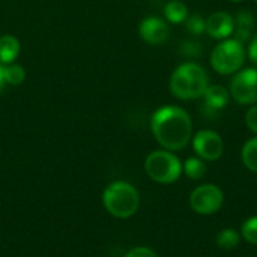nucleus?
Instances as JSON below:
<instances>
[{
	"instance_id": "f257e3e1",
	"label": "nucleus",
	"mask_w": 257,
	"mask_h": 257,
	"mask_svg": "<svg viewBox=\"0 0 257 257\" xmlns=\"http://www.w3.org/2000/svg\"><path fill=\"white\" fill-rule=\"evenodd\" d=\"M151 130L166 151H182L193 137V120L182 107L163 105L152 114Z\"/></svg>"
},
{
	"instance_id": "f03ea898",
	"label": "nucleus",
	"mask_w": 257,
	"mask_h": 257,
	"mask_svg": "<svg viewBox=\"0 0 257 257\" xmlns=\"http://www.w3.org/2000/svg\"><path fill=\"white\" fill-rule=\"evenodd\" d=\"M170 92L182 101H193L202 98L209 78L206 71L196 62H185L179 65L170 77Z\"/></svg>"
},
{
	"instance_id": "7ed1b4c3",
	"label": "nucleus",
	"mask_w": 257,
	"mask_h": 257,
	"mask_svg": "<svg viewBox=\"0 0 257 257\" xmlns=\"http://www.w3.org/2000/svg\"><path fill=\"white\" fill-rule=\"evenodd\" d=\"M102 202L111 215L117 218H128L137 212L140 196L131 184L125 181H116L105 188Z\"/></svg>"
},
{
	"instance_id": "20e7f679",
	"label": "nucleus",
	"mask_w": 257,
	"mask_h": 257,
	"mask_svg": "<svg viewBox=\"0 0 257 257\" xmlns=\"http://www.w3.org/2000/svg\"><path fill=\"white\" fill-rule=\"evenodd\" d=\"M247 50L242 42L235 38L223 39L211 53V66L220 75H232L242 69Z\"/></svg>"
},
{
	"instance_id": "39448f33",
	"label": "nucleus",
	"mask_w": 257,
	"mask_h": 257,
	"mask_svg": "<svg viewBox=\"0 0 257 257\" xmlns=\"http://www.w3.org/2000/svg\"><path fill=\"white\" fill-rule=\"evenodd\" d=\"M145 169L149 178L158 184H173L182 175V163L170 151H155L148 155Z\"/></svg>"
},
{
	"instance_id": "423d86ee",
	"label": "nucleus",
	"mask_w": 257,
	"mask_h": 257,
	"mask_svg": "<svg viewBox=\"0 0 257 257\" xmlns=\"http://www.w3.org/2000/svg\"><path fill=\"white\" fill-rule=\"evenodd\" d=\"M229 92L238 104H257V68H242L235 72L230 80Z\"/></svg>"
},
{
	"instance_id": "0eeeda50",
	"label": "nucleus",
	"mask_w": 257,
	"mask_h": 257,
	"mask_svg": "<svg viewBox=\"0 0 257 257\" xmlns=\"http://www.w3.org/2000/svg\"><path fill=\"white\" fill-rule=\"evenodd\" d=\"M224 196L223 191L214 184H203L197 187L190 196V206L194 212L211 215L220 211Z\"/></svg>"
},
{
	"instance_id": "6e6552de",
	"label": "nucleus",
	"mask_w": 257,
	"mask_h": 257,
	"mask_svg": "<svg viewBox=\"0 0 257 257\" xmlns=\"http://www.w3.org/2000/svg\"><path fill=\"white\" fill-rule=\"evenodd\" d=\"M193 149L203 161H217L224 152V143L218 133L212 130H200L193 137Z\"/></svg>"
},
{
	"instance_id": "1a4fd4ad",
	"label": "nucleus",
	"mask_w": 257,
	"mask_h": 257,
	"mask_svg": "<svg viewBox=\"0 0 257 257\" xmlns=\"http://www.w3.org/2000/svg\"><path fill=\"white\" fill-rule=\"evenodd\" d=\"M233 15H230L229 12L217 11L211 14L205 21V32L215 39H227L233 35Z\"/></svg>"
},
{
	"instance_id": "9d476101",
	"label": "nucleus",
	"mask_w": 257,
	"mask_h": 257,
	"mask_svg": "<svg viewBox=\"0 0 257 257\" xmlns=\"http://www.w3.org/2000/svg\"><path fill=\"white\" fill-rule=\"evenodd\" d=\"M142 39L151 45H160L169 38V26L158 17H148L139 26Z\"/></svg>"
},
{
	"instance_id": "9b49d317",
	"label": "nucleus",
	"mask_w": 257,
	"mask_h": 257,
	"mask_svg": "<svg viewBox=\"0 0 257 257\" xmlns=\"http://www.w3.org/2000/svg\"><path fill=\"white\" fill-rule=\"evenodd\" d=\"M205 99V107L214 111L224 108L230 99V92L221 84H209L202 96Z\"/></svg>"
},
{
	"instance_id": "f8f14e48",
	"label": "nucleus",
	"mask_w": 257,
	"mask_h": 257,
	"mask_svg": "<svg viewBox=\"0 0 257 257\" xmlns=\"http://www.w3.org/2000/svg\"><path fill=\"white\" fill-rule=\"evenodd\" d=\"M233 23H235V29H233V35L235 39H238L239 42H247L251 39V36L254 35V15L251 14V11H239L235 17H233Z\"/></svg>"
},
{
	"instance_id": "ddd939ff",
	"label": "nucleus",
	"mask_w": 257,
	"mask_h": 257,
	"mask_svg": "<svg viewBox=\"0 0 257 257\" xmlns=\"http://www.w3.org/2000/svg\"><path fill=\"white\" fill-rule=\"evenodd\" d=\"M20 54V41L12 35L0 36V63L9 65Z\"/></svg>"
},
{
	"instance_id": "4468645a",
	"label": "nucleus",
	"mask_w": 257,
	"mask_h": 257,
	"mask_svg": "<svg viewBox=\"0 0 257 257\" xmlns=\"http://www.w3.org/2000/svg\"><path fill=\"white\" fill-rule=\"evenodd\" d=\"M164 17L172 24H181L188 17V8L181 0H170L164 6Z\"/></svg>"
},
{
	"instance_id": "2eb2a0df",
	"label": "nucleus",
	"mask_w": 257,
	"mask_h": 257,
	"mask_svg": "<svg viewBox=\"0 0 257 257\" xmlns=\"http://www.w3.org/2000/svg\"><path fill=\"white\" fill-rule=\"evenodd\" d=\"M241 160L250 172L257 173V136L244 143L241 151Z\"/></svg>"
},
{
	"instance_id": "dca6fc26",
	"label": "nucleus",
	"mask_w": 257,
	"mask_h": 257,
	"mask_svg": "<svg viewBox=\"0 0 257 257\" xmlns=\"http://www.w3.org/2000/svg\"><path fill=\"white\" fill-rule=\"evenodd\" d=\"M182 172L194 181L202 179L206 175V163L199 158V157H190L184 164H182Z\"/></svg>"
},
{
	"instance_id": "f3484780",
	"label": "nucleus",
	"mask_w": 257,
	"mask_h": 257,
	"mask_svg": "<svg viewBox=\"0 0 257 257\" xmlns=\"http://www.w3.org/2000/svg\"><path fill=\"white\" fill-rule=\"evenodd\" d=\"M239 241H241V236L233 229H224L217 235V245L226 251L235 250L239 245Z\"/></svg>"
},
{
	"instance_id": "a211bd4d",
	"label": "nucleus",
	"mask_w": 257,
	"mask_h": 257,
	"mask_svg": "<svg viewBox=\"0 0 257 257\" xmlns=\"http://www.w3.org/2000/svg\"><path fill=\"white\" fill-rule=\"evenodd\" d=\"M3 74H5V81L8 84H21L26 78V69L18 65V63H9V65H5L3 68Z\"/></svg>"
},
{
	"instance_id": "6ab92c4d",
	"label": "nucleus",
	"mask_w": 257,
	"mask_h": 257,
	"mask_svg": "<svg viewBox=\"0 0 257 257\" xmlns=\"http://www.w3.org/2000/svg\"><path fill=\"white\" fill-rule=\"evenodd\" d=\"M241 235H242V238H244L248 244L257 245V215L256 217L248 218V220L242 224Z\"/></svg>"
},
{
	"instance_id": "aec40b11",
	"label": "nucleus",
	"mask_w": 257,
	"mask_h": 257,
	"mask_svg": "<svg viewBox=\"0 0 257 257\" xmlns=\"http://www.w3.org/2000/svg\"><path fill=\"white\" fill-rule=\"evenodd\" d=\"M205 21H206V18H203L202 15L193 14V15H188L184 23H185L187 30L191 35H202V33H205Z\"/></svg>"
},
{
	"instance_id": "412c9836",
	"label": "nucleus",
	"mask_w": 257,
	"mask_h": 257,
	"mask_svg": "<svg viewBox=\"0 0 257 257\" xmlns=\"http://www.w3.org/2000/svg\"><path fill=\"white\" fill-rule=\"evenodd\" d=\"M245 123H247V128L257 136V104L251 105L247 113H245Z\"/></svg>"
},
{
	"instance_id": "4be33fe9",
	"label": "nucleus",
	"mask_w": 257,
	"mask_h": 257,
	"mask_svg": "<svg viewBox=\"0 0 257 257\" xmlns=\"http://www.w3.org/2000/svg\"><path fill=\"white\" fill-rule=\"evenodd\" d=\"M200 51H202V48H200V44H197V42L187 41V42L182 45V54H184V56L196 57V56L200 54Z\"/></svg>"
},
{
	"instance_id": "5701e85b",
	"label": "nucleus",
	"mask_w": 257,
	"mask_h": 257,
	"mask_svg": "<svg viewBox=\"0 0 257 257\" xmlns=\"http://www.w3.org/2000/svg\"><path fill=\"white\" fill-rule=\"evenodd\" d=\"M125 257H158V254L148 247H136V248L130 250L125 254Z\"/></svg>"
},
{
	"instance_id": "b1692460",
	"label": "nucleus",
	"mask_w": 257,
	"mask_h": 257,
	"mask_svg": "<svg viewBox=\"0 0 257 257\" xmlns=\"http://www.w3.org/2000/svg\"><path fill=\"white\" fill-rule=\"evenodd\" d=\"M247 56L248 59L257 66V33H254L250 39L248 48H247Z\"/></svg>"
},
{
	"instance_id": "393cba45",
	"label": "nucleus",
	"mask_w": 257,
	"mask_h": 257,
	"mask_svg": "<svg viewBox=\"0 0 257 257\" xmlns=\"http://www.w3.org/2000/svg\"><path fill=\"white\" fill-rule=\"evenodd\" d=\"M3 68H5V65H3V63H0V93L3 92V89H5V86H6L5 74H3Z\"/></svg>"
},
{
	"instance_id": "a878e982",
	"label": "nucleus",
	"mask_w": 257,
	"mask_h": 257,
	"mask_svg": "<svg viewBox=\"0 0 257 257\" xmlns=\"http://www.w3.org/2000/svg\"><path fill=\"white\" fill-rule=\"evenodd\" d=\"M230 2H242V0H230Z\"/></svg>"
},
{
	"instance_id": "bb28decb",
	"label": "nucleus",
	"mask_w": 257,
	"mask_h": 257,
	"mask_svg": "<svg viewBox=\"0 0 257 257\" xmlns=\"http://www.w3.org/2000/svg\"><path fill=\"white\" fill-rule=\"evenodd\" d=\"M254 2H256V5H257V0H254Z\"/></svg>"
}]
</instances>
